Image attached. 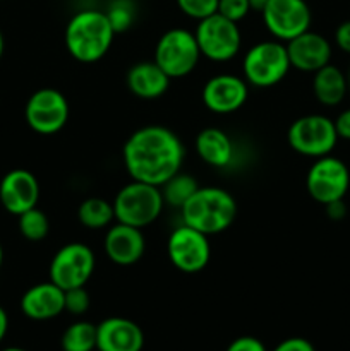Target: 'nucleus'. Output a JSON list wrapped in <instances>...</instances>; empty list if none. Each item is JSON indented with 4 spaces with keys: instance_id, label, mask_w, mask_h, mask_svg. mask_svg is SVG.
<instances>
[{
    "instance_id": "nucleus-1",
    "label": "nucleus",
    "mask_w": 350,
    "mask_h": 351,
    "mask_svg": "<svg viewBox=\"0 0 350 351\" xmlns=\"http://www.w3.org/2000/svg\"><path fill=\"white\" fill-rule=\"evenodd\" d=\"M184 144L161 125H146L130 134L122 149L124 167L132 180L161 187L184 163Z\"/></svg>"
},
{
    "instance_id": "nucleus-2",
    "label": "nucleus",
    "mask_w": 350,
    "mask_h": 351,
    "mask_svg": "<svg viewBox=\"0 0 350 351\" xmlns=\"http://www.w3.org/2000/svg\"><path fill=\"white\" fill-rule=\"evenodd\" d=\"M113 31L103 10L86 9L74 14L65 27V48L82 64H93L108 53L113 43Z\"/></svg>"
},
{
    "instance_id": "nucleus-3",
    "label": "nucleus",
    "mask_w": 350,
    "mask_h": 351,
    "mask_svg": "<svg viewBox=\"0 0 350 351\" xmlns=\"http://www.w3.org/2000/svg\"><path fill=\"white\" fill-rule=\"evenodd\" d=\"M182 223L205 235H216L232 226L237 202L229 191L220 187H199L180 208Z\"/></svg>"
},
{
    "instance_id": "nucleus-4",
    "label": "nucleus",
    "mask_w": 350,
    "mask_h": 351,
    "mask_svg": "<svg viewBox=\"0 0 350 351\" xmlns=\"http://www.w3.org/2000/svg\"><path fill=\"white\" fill-rule=\"evenodd\" d=\"M112 204L117 221L144 228L156 221L163 211L165 201L160 187L132 180L120 189Z\"/></svg>"
},
{
    "instance_id": "nucleus-5",
    "label": "nucleus",
    "mask_w": 350,
    "mask_h": 351,
    "mask_svg": "<svg viewBox=\"0 0 350 351\" xmlns=\"http://www.w3.org/2000/svg\"><path fill=\"white\" fill-rule=\"evenodd\" d=\"M292 69L283 41H261L244 57V79L256 88H271L285 79Z\"/></svg>"
},
{
    "instance_id": "nucleus-6",
    "label": "nucleus",
    "mask_w": 350,
    "mask_h": 351,
    "mask_svg": "<svg viewBox=\"0 0 350 351\" xmlns=\"http://www.w3.org/2000/svg\"><path fill=\"white\" fill-rule=\"evenodd\" d=\"M199 58H201V50L194 33L184 27H174L161 34L154 48L153 60L168 77L178 79L191 74Z\"/></svg>"
},
{
    "instance_id": "nucleus-7",
    "label": "nucleus",
    "mask_w": 350,
    "mask_h": 351,
    "mask_svg": "<svg viewBox=\"0 0 350 351\" xmlns=\"http://www.w3.org/2000/svg\"><path fill=\"white\" fill-rule=\"evenodd\" d=\"M287 141L295 153L309 158L328 156L336 146L338 134L331 119L319 113L299 117L288 127Z\"/></svg>"
},
{
    "instance_id": "nucleus-8",
    "label": "nucleus",
    "mask_w": 350,
    "mask_h": 351,
    "mask_svg": "<svg viewBox=\"0 0 350 351\" xmlns=\"http://www.w3.org/2000/svg\"><path fill=\"white\" fill-rule=\"evenodd\" d=\"M194 36L202 57L213 62L230 60L239 53L242 45L239 23H233L218 12L199 21Z\"/></svg>"
},
{
    "instance_id": "nucleus-9",
    "label": "nucleus",
    "mask_w": 350,
    "mask_h": 351,
    "mask_svg": "<svg viewBox=\"0 0 350 351\" xmlns=\"http://www.w3.org/2000/svg\"><path fill=\"white\" fill-rule=\"evenodd\" d=\"M349 187V168L342 160L329 156V154L318 158L311 165L307 177H305V189H307L309 195L323 206L345 197Z\"/></svg>"
},
{
    "instance_id": "nucleus-10",
    "label": "nucleus",
    "mask_w": 350,
    "mask_h": 351,
    "mask_svg": "<svg viewBox=\"0 0 350 351\" xmlns=\"http://www.w3.org/2000/svg\"><path fill=\"white\" fill-rule=\"evenodd\" d=\"M95 254L86 243H67L51 259L50 281L64 291L84 287L95 273Z\"/></svg>"
},
{
    "instance_id": "nucleus-11",
    "label": "nucleus",
    "mask_w": 350,
    "mask_h": 351,
    "mask_svg": "<svg viewBox=\"0 0 350 351\" xmlns=\"http://www.w3.org/2000/svg\"><path fill=\"white\" fill-rule=\"evenodd\" d=\"M167 254L170 263L182 273H199L208 266L211 257L208 235L182 223L168 237Z\"/></svg>"
},
{
    "instance_id": "nucleus-12",
    "label": "nucleus",
    "mask_w": 350,
    "mask_h": 351,
    "mask_svg": "<svg viewBox=\"0 0 350 351\" xmlns=\"http://www.w3.org/2000/svg\"><path fill=\"white\" fill-rule=\"evenodd\" d=\"M24 117L36 134L51 136L65 127L69 120V103L60 91L43 88L34 91L24 106Z\"/></svg>"
},
{
    "instance_id": "nucleus-13",
    "label": "nucleus",
    "mask_w": 350,
    "mask_h": 351,
    "mask_svg": "<svg viewBox=\"0 0 350 351\" xmlns=\"http://www.w3.org/2000/svg\"><path fill=\"white\" fill-rule=\"evenodd\" d=\"M261 16L266 29L283 43L309 31L312 21L305 0H268Z\"/></svg>"
},
{
    "instance_id": "nucleus-14",
    "label": "nucleus",
    "mask_w": 350,
    "mask_h": 351,
    "mask_svg": "<svg viewBox=\"0 0 350 351\" xmlns=\"http://www.w3.org/2000/svg\"><path fill=\"white\" fill-rule=\"evenodd\" d=\"M249 96L246 79L233 74H218L208 79L202 88V103L218 115H226L242 108Z\"/></svg>"
},
{
    "instance_id": "nucleus-15",
    "label": "nucleus",
    "mask_w": 350,
    "mask_h": 351,
    "mask_svg": "<svg viewBox=\"0 0 350 351\" xmlns=\"http://www.w3.org/2000/svg\"><path fill=\"white\" fill-rule=\"evenodd\" d=\"M40 199V184L31 171L16 168L3 175L0 180V202L10 215H23L31 208H36Z\"/></svg>"
},
{
    "instance_id": "nucleus-16",
    "label": "nucleus",
    "mask_w": 350,
    "mask_h": 351,
    "mask_svg": "<svg viewBox=\"0 0 350 351\" xmlns=\"http://www.w3.org/2000/svg\"><path fill=\"white\" fill-rule=\"evenodd\" d=\"M290 65L302 72H316L331 60V45L323 34L305 31L294 40L287 41Z\"/></svg>"
},
{
    "instance_id": "nucleus-17",
    "label": "nucleus",
    "mask_w": 350,
    "mask_h": 351,
    "mask_svg": "<svg viewBox=\"0 0 350 351\" xmlns=\"http://www.w3.org/2000/svg\"><path fill=\"white\" fill-rule=\"evenodd\" d=\"M143 346V329L130 319L108 317L96 326L98 351H141Z\"/></svg>"
},
{
    "instance_id": "nucleus-18",
    "label": "nucleus",
    "mask_w": 350,
    "mask_h": 351,
    "mask_svg": "<svg viewBox=\"0 0 350 351\" xmlns=\"http://www.w3.org/2000/svg\"><path fill=\"white\" fill-rule=\"evenodd\" d=\"M103 247L106 257L117 266H132L144 256L146 240L141 228L117 221V225L110 226L106 232Z\"/></svg>"
},
{
    "instance_id": "nucleus-19",
    "label": "nucleus",
    "mask_w": 350,
    "mask_h": 351,
    "mask_svg": "<svg viewBox=\"0 0 350 351\" xmlns=\"http://www.w3.org/2000/svg\"><path fill=\"white\" fill-rule=\"evenodd\" d=\"M21 311L31 321H50L65 311V291L55 283H40L24 291Z\"/></svg>"
},
{
    "instance_id": "nucleus-20",
    "label": "nucleus",
    "mask_w": 350,
    "mask_h": 351,
    "mask_svg": "<svg viewBox=\"0 0 350 351\" xmlns=\"http://www.w3.org/2000/svg\"><path fill=\"white\" fill-rule=\"evenodd\" d=\"M172 79L161 71L156 62H139L127 72V88L134 96L143 99H156L167 93Z\"/></svg>"
},
{
    "instance_id": "nucleus-21",
    "label": "nucleus",
    "mask_w": 350,
    "mask_h": 351,
    "mask_svg": "<svg viewBox=\"0 0 350 351\" xmlns=\"http://www.w3.org/2000/svg\"><path fill=\"white\" fill-rule=\"evenodd\" d=\"M196 153L209 167L225 168L233 158V144L229 134L216 127H206L196 137Z\"/></svg>"
},
{
    "instance_id": "nucleus-22",
    "label": "nucleus",
    "mask_w": 350,
    "mask_h": 351,
    "mask_svg": "<svg viewBox=\"0 0 350 351\" xmlns=\"http://www.w3.org/2000/svg\"><path fill=\"white\" fill-rule=\"evenodd\" d=\"M347 91H349V82L347 75L335 65L328 64L314 72L312 79V93L316 99L325 106H336L343 101Z\"/></svg>"
},
{
    "instance_id": "nucleus-23",
    "label": "nucleus",
    "mask_w": 350,
    "mask_h": 351,
    "mask_svg": "<svg viewBox=\"0 0 350 351\" xmlns=\"http://www.w3.org/2000/svg\"><path fill=\"white\" fill-rule=\"evenodd\" d=\"M78 218L86 228L102 230L110 226V223L115 219V211L112 202L102 197H88L79 206Z\"/></svg>"
},
{
    "instance_id": "nucleus-24",
    "label": "nucleus",
    "mask_w": 350,
    "mask_h": 351,
    "mask_svg": "<svg viewBox=\"0 0 350 351\" xmlns=\"http://www.w3.org/2000/svg\"><path fill=\"white\" fill-rule=\"evenodd\" d=\"M160 189H161V195H163L165 204L180 209L182 206H184L185 202L196 194V191L199 189V184L192 175L178 171V173H175L174 177L168 178Z\"/></svg>"
},
{
    "instance_id": "nucleus-25",
    "label": "nucleus",
    "mask_w": 350,
    "mask_h": 351,
    "mask_svg": "<svg viewBox=\"0 0 350 351\" xmlns=\"http://www.w3.org/2000/svg\"><path fill=\"white\" fill-rule=\"evenodd\" d=\"M62 351L96 350V326L88 321H78L69 326L60 339Z\"/></svg>"
},
{
    "instance_id": "nucleus-26",
    "label": "nucleus",
    "mask_w": 350,
    "mask_h": 351,
    "mask_svg": "<svg viewBox=\"0 0 350 351\" xmlns=\"http://www.w3.org/2000/svg\"><path fill=\"white\" fill-rule=\"evenodd\" d=\"M19 218V232L24 239L31 240V242H40L50 232V221L48 216L45 215L41 209L31 208L24 211L23 215L17 216Z\"/></svg>"
},
{
    "instance_id": "nucleus-27",
    "label": "nucleus",
    "mask_w": 350,
    "mask_h": 351,
    "mask_svg": "<svg viewBox=\"0 0 350 351\" xmlns=\"http://www.w3.org/2000/svg\"><path fill=\"white\" fill-rule=\"evenodd\" d=\"M106 16H108L113 31L124 33L132 26L134 16H136L134 3L130 0H113L106 10Z\"/></svg>"
},
{
    "instance_id": "nucleus-28",
    "label": "nucleus",
    "mask_w": 350,
    "mask_h": 351,
    "mask_svg": "<svg viewBox=\"0 0 350 351\" xmlns=\"http://www.w3.org/2000/svg\"><path fill=\"white\" fill-rule=\"evenodd\" d=\"M177 5L185 16L196 21H201L218 12V0H177Z\"/></svg>"
},
{
    "instance_id": "nucleus-29",
    "label": "nucleus",
    "mask_w": 350,
    "mask_h": 351,
    "mask_svg": "<svg viewBox=\"0 0 350 351\" xmlns=\"http://www.w3.org/2000/svg\"><path fill=\"white\" fill-rule=\"evenodd\" d=\"M89 305H91V298L86 291L84 287L71 288L65 290V311L72 315H82L88 312Z\"/></svg>"
},
{
    "instance_id": "nucleus-30",
    "label": "nucleus",
    "mask_w": 350,
    "mask_h": 351,
    "mask_svg": "<svg viewBox=\"0 0 350 351\" xmlns=\"http://www.w3.org/2000/svg\"><path fill=\"white\" fill-rule=\"evenodd\" d=\"M249 12V0H218V14L233 21V23L242 21Z\"/></svg>"
},
{
    "instance_id": "nucleus-31",
    "label": "nucleus",
    "mask_w": 350,
    "mask_h": 351,
    "mask_svg": "<svg viewBox=\"0 0 350 351\" xmlns=\"http://www.w3.org/2000/svg\"><path fill=\"white\" fill-rule=\"evenodd\" d=\"M226 351H268L263 341L254 336H240V338L233 339L229 345Z\"/></svg>"
},
{
    "instance_id": "nucleus-32",
    "label": "nucleus",
    "mask_w": 350,
    "mask_h": 351,
    "mask_svg": "<svg viewBox=\"0 0 350 351\" xmlns=\"http://www.w3.org/2000/svg\"><path fill=\"white\" fill-rule=\"evenodd\" d=\"M273 351H316V348L305 338H288L278 343Z\"/></svg>"
},
{
    "instance_id": "nucleus-33",
    "label": "nucleus",
    "mask_w": 350,
    "mask_h": 351,
    "mask_svg": "<svg viewBox=\"0 0 350 351\" xmlns=\"http://www.w3.org/2000/svg\"><path fill=\"white\" fill-rule=\"evenodd\" d=\"M333 123H335L338 139L350 141V108L343 110V112L340 113L335 120H333Z\"/></svg>"
},
{
    "instance_id": "nucleus-34",
    "label": "nucleus",
    "mask_w": 350,
    "mask_h": 351,
    "mask_svg": "<svg viewBox=\"0 0 350 351\" xmlns=\"http://www.w3.org/2000/svg\"><path fill=\"white\" fill-rule=\"evenodd\" d=\"M335 41L340 50L350 55V21H345V23H342L336 27Z\"/></svg>"
},
{
    "instance_id": "nucleus-35",
    "label": "nucleus",
    "mask_w": 350,
    "mask_h": 351,
    "mask_svg": "<svg viewBox=\"0 0 350 351\" xmlns=\"http://www.w3.org/2000/svg\"><path fill=\"white\" fill-rule=\"evenodd\" d=\"M325 208L331 219H342L343 216L347 215V206L345 202H343V199H340V201H335V202H329V204H326Z\"/></svg>"
},
{
    "instance_id": "nucleus-36",
    "label": "nucleus",
    "mask_w": 350,
    "mask_h": 351,
    "mask_svg": "<svg viewBox=\"0 0 350 351\" xmlns=\"http://www.w3.org/2000/svg\"><path fill=\"white\" fill-rule=\"evenodd\" d=\"M7 329H9V317H7V312L0 307V343L5 338Z\"/></svg>"
},
{
    "instance_id": "nucleus-37",
    "label": "nucleus",
    "mask_w": 350,
    "mask_h": 351,
    "mask_svg": "<svg viewBox=\"0 0 350 351\" xmlns=\"http://www.w3.org/2000/svg\"><path fill=\"white\" fill-rule=\"evenodd\" d=\"M268 0H249L250 10H256V12H263L264 7H266Z\"/></svg>"
},
{
    "instance_id": "nucleus-38",
    "label": "nucleus",
    "mask_w": 350,
    "mask_h": 351,
    "mask_svg": "<svg viewBox=\"0 0 350 351\" xmlns=\"http://www.w3.org/2000/svg\"><path fill=\"white\" fill-rule=\"evenodd\" d=\"M3 47H5V43H3V34L2 31H0V58H2L3 55Z\"/></svg>"
},
{
    "instance_id": "nucleus-39",
    "label": "nucleus",
    "mask_w": 350,
    "mask_h": 351,
    "mask_svg": "<svg viewBox=\"0 0 350 351\" xmlns=\"http://www.w3.org/2000/svg\"><path fill=\"white\" fill-rule=\"evenodd\" d=\"M2 351H26L24 348H17V346H9V348H3Z\"/></svg>"
},
{
    "instance_id": "nucleus-40",
    "label": "nucleus",
    "mask_w": 350,
    "mask_h": 351,
    "mask_svg": "<svg viewBox=\"0 0 350 351\" xmlns=\"http://www.w3.org/2000/svg\"><path fill=\"white\" fill-rule=\"evenodd\" d=\"M2 263H3V249L2 245H0V267H2Z\"/></svg>"
},
{
    "instance_id": "nucleus-41",
    "label": "nucleus",
    "mask_w": 350,
    "mask_h": 351,
    "mask_svg": "<svg viewBox=\"0 0 350 351\" xmlns=\"http://www.w3.org/2000/svg\"><path fill=\"white\" fill-rule=\"evenodd\" d=\"M347 82H349V89H350V72H349V75H347Z\"/></svg>"
}]
</instances>
